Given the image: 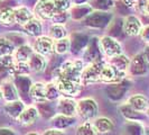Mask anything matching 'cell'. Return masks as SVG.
Instances as JSON below:
<instances>
[{"mask_svg":"<svg viewBox=\"0 0 149 135\" xmlns=\"http://www.w3.org/2000/svg\"><path fill=\"white\" fill-rule=\"evenodd\" d=\"M83 69H84V62L82 60L65 61L60 68H57V70L54 73V77H61L74 82L82 83L81 75Z\"/></svg>","mask_w":149,"mask_h":135,"instance_id":"obj_1","label":"cell"},{"mask_svg":"<svg viewBox=\"0 0 149 135\" xmlns=\"http://www.w3.org/2000/svg\"><path fill=\"white\" fill-rule=\"evenodd\" d=\"M113 19V15L110 11H102V10H93L84 20L83 25L93 28V30H103L107 28Z\"/></svg>","mask_w":149,"mask_h":135,"instance_id":"obj_2","label":"cell"},{"mask_svg":"<svg viewBox=\"0 0 149 135\" xmlns=\"http://www.w3.org/2000/svg\"><path fill=\"white\" fill-rule=\"evenodd\" d=\"M99 105L93 98H83L76 103V115L83 120H93L97 116Z\"/></svg>","mask_w":149,"mask_h":135,"instance_id":"obj_3","label":"cell"},{"mask_svg":"<svg viewBox=\"0 0 149 135\" xmlns=\"http://www.w3.org/2000/svg\"><path fill=\"white\" fill-rule=\"evenodd\" d=\"M100 61H104V55L101 50L100 39L93 37L89 39V43L83 50V62L90 64Z\"/></svg>","mask_w":149,"mask_h":135,"instance_id":"obj_4","label":"cell"},{"mask_svg":"<svg viewBox=\"0 0 149 135\" xmlns=\"http://www.w3.org/2000/svg\"><path fill=\"white\" fill-rule=\"evenodd\" d=\"M53 82L56 84L57 89L60 90L61 95L65 97L74 98L80 95L81 89H82V83L74 82L71 80H67L61 77H54Z\"/></svg>","mask_w":149,"mask_h":135,"instance_id":"obj_5","label":"cell"},{"mask_svg":"<svg viewBox=\"0 0 149 135\" xmlns=\"http://www.w3.org/2000/svg\"><path fill=\"white\" fill-rule=\"evenodd\" d=\"M127 73L131 77H143L149 73V62L146 60L142 53L136 54L130 59V64Z\"/></svg>","mask_w":149,"mask_h":135,"instance_id":"obj_6","label":"cell"},{"mask_svg":"<svg viewBox=\"0 0 149 135\" xmlns=\"http://www.w3.org/2000/svg\"><path fill=\"white\" fill-rule=\"evenodd\" d=\"M100 45L101 50L105 59H111L116 55H119L122 53V45L119 41L113 36L107 35L100 38Z\"/></svg>","mask_w":149,"mask_h":135,"instance_id":"obj_7","label":"cell"},{"mask_svg":"<svg viewBox=\"0 0 149 135\" xmlns=\"http://www.w3.org/2000/svg\"><path fill=\"white\" fill-rule=\"evenodd\" d=\"M105 61H100V62H94L86 64L84 67L81 75V82L82 84H93V83L100 81V72L101 69L104 65Z\"/></svg>","mask_w":149,"mask_h":135,"instance_id":"obj_8","label":"cell"},{"mask_svg":"<svg viewBox=\"0 0 149 135\" xmlns=\"http://www.w3.org/2000/svg\"><path fill=\"white\" fill-rule=\"evenodd\" d=\"M56 11L53 0H38L34 7V16L39 20H51Z\"/></svg>","mask_w":149,"mask_h":135,"instance_id":"obj_9","label":"cell"},{"mask_svg":"<svg viewBox=\"0 0 149 135\" xmlns=\"http://www.w3.org/2000/svg\"><path fill=\"white\" fill-rule=\"evenodd\" d=\"M126 75L127 73H122V72L117 71L110 63L105 62L104 65L101 69V72H100V81L109 83V84L119 83L122 82L126 79Z\"/></svg>","mask_w":149,"mask_h":135,"instance_id":"obj_10","label":"cell"},{"mask_svg":"<svg viewBox=\"0 0 149 135\" xmlns=\"http://www.w3.org/2000/svg\"><path fill=\"white\" fill-rule=\"evenodd\" d=\"M142 22L136 15H128L122 20V30L128 36H138L141 32Z\"/></svg>","mask_w":149,"mask_h":135,"instance_id":"obj_11","label":"cell"},{"mask_svg":"<svg viewBox=\"0 0 149 135\" xmlns=\"http://www.w3.org/2000/svg\"><path fill=\"white\" fill-rule=\"evenodd\" d=\"M34 51L42 55H51L54 53V39L48 35H40L36 37L34 43Z\"/></svg>","mask_w":149,"mask_h":135,"instance_id":"obj_12","label":"cell"},{"mask_svg":"<svg viewBox=\"0 0 149 135\" xmlns=\"http://www.w3.org/2000/svg\"><path fill=\"white\" fill-rule=\"evenodd\" d=\"M76 103L73 98L61 96L57 99L56 109L58 114L66 115V116H76Z\"/></svg>","mask_w":149,"mask_h":135,"instance_id":"obj_13","label":"cell"},{"mask_svg":"<svg viewBox=\"0 0 149 135\" xmlns=\"http://www.w3.org/2000/svg\"><path fill=\"white\" fill-rule=\"evenodd\" d=\"M39 117V112L36 106H28L25 107V109L19 115V117L17 118L18 123L24 126H29L36 123V120Z\"/></svg>","mask_w":149,"mask_h":135,"instance_id":"obj_14","label":"cell"},{"mask_svg":"<svg viewBox=\"0 0 149 135\" xmlns=\"http://www.w3.org/2000/svg\"><path fill=\"white\" fill-rule=\"evenodd\" d=\"M93 11V8L91 7L90 4L86 5H79V6H72L71 9L68 10L70 14V18H72L73 20H77V22H82Z\"/></svg>","mask_w":149,"mask_h":135,"instance_id":"obj_15","label":"cell"},{"mask_svg":"<svg viewBox=\"0 0 149 135\" xmlns=\"http://www.w3.org/2000/svg\"><path fill=\"white\" fill-rule=\"evenodd\" d=\"M29 98L36 104L46 103L47 99L45 96V83L44 82H35L31 84L29 90Z\"/></svg>","mask_w":149,"mask_h":135,"instance_id":"obj_16","label":"cell"},{"mask_svg":"<svg viewBox=\"0 0 149 135\" xmlns=\"http://www.w3.org/2000/svg\"><path fill=\"white\" fill-rule=\"evenodd\" d=\"M127 103L134 108V110L142 112V114L146 112V110H147V108H148L149 106L148 98L146 97V96H143V95H141V94H136L134 96H131L128 99Z\"/></svg>","mask_w":149,"mask_h":135,"instance_id":"obj_17","label":"cell"},{"mask_svg":"<svg viewBox=\"0 0 149 135\" xmlns=\"http://www.w3.org/2000/svg\"><path fill=\"white\" fill-rule=\"evenodd\" d=\"M76 122L75 116H66V115H62L57 114L54 115L51 120V124L54 128H58V129H65V128L72 126Z\"/></svg>","mask_w":149,"mask_h":135,"instance_id":"obj_18","label":"cell"},{"mask_svg":"<svg viewBox=\"0 0 149 135\" xmlns=\"http://www.w3.org/2000/svg\"><path fill=\"white\" fill-rule=\"evenodd\" d=\"M28 65L30 68V71L31 72H43L46 67H47V60L44 55L39 54V53L34 52L33 55L30 56L29 61H28Z\"/></svg>","mask_w":149,"mask_h":135,"instance_id":"obj_19","label":"cell"},{"mask_svg":"<svg viewBox=\"0 0 149 135\" xmlns=\"http://www.w3.org/2000/svg\"><path fill=\"white\" fill-rule=\"evenodd\" d=\"M1 95L2 98L9 103V101H15L19 99V94H18V90L16 88L15 83L11 82V81H5V82L1 84Z\"/></svg>","mask_w":149,"mask_h":135,"instance_id":"obj_20","label":"cell"},{"mask_svg":"<svg viewBox=\"0 0 149 135\" xmlns=\"http://www.w3.org/2000/svg\"><path fill=\"white\" fill-rule=\"evenodd\" d=\"M108 63H110L117 71L122 72V73H127L128 68H129V64H130V59L126 54L121 53L119 55H116L111 59H109Z\"/></svg>","mask_w":149,"mask_h":135,"instance_id":"obj_21","label":"cell"},{"mask_svg":"<svg viewBox=\"0 0 149 135\" xmlns=\"http://www.w3.org/2000/svg\"><path fill=\"white\" fill-rule=\"evenodd\" d=\"M25 103L22 101L20 99L18 100H15V101H9V103H6V105L3 106V109L9 117L14 118V120H17L19 117V115L22 114V112L25 109Z\"/></svg>","mask_w":149,"mask_h":135,"instance_id":"obj_22","label":"cell"},{"mask_svg":"<svg viewBox=\"0 0 149 135\" xmlns=\"http://www.w3.org/2000/svg\"><path fill=\"white\" fill-rule=\"evenodd\" d=\"M70 41H71V50L74 54H76L84 50V47L89 43V37L82 33H75L71 36Z\"/></svg>","mask_w":149,"mask_h":135,"instance_id":"obj_23","label":"cell"},{"mask_svg":"<svg viewBox=\"0 0 149 135\" xmlns=\"http://www.w3.org/2000/svg\"><path fill=\"white\" fill-rule=\"evenodd\" d=\"M34 47H31L28 44H22L19 45L14 52V58L16 62H24V63H28L30 56L33 55Z\"/></svg>","mask_w":149,"mask_h":135,"instance_id":"obj_24","label":"cell"},{"mask_svg":"<svg viewBox=\"0 0 149 135\" xmlns=\"http://www.w3.org/2000/svg\"><path fill=\"white\" fill-rule=\"evenodd\" d=\"M22 28L25 30V32L27 34H29L30 36H34V37H38L42 35V32H43V24L42 20H39L38 18L34 17L31 18L29 22H27L25 25H22Z\"/></svg>","mask_w":149,"mask_h":135,"instance_id":"obj_25","label":"cell"},{"mask_svg":"<svg viewBox=\"0 0 149 135\" xmlns=\"http://www.w3.org/2000/svg\"><path fill=\"white\" fill-rule=\"evenodd\" d=\"M92 122H93V125L97 129V132L100 134L110 133L114 127L113 122L108 117H97V118H94Z\"/></svg>","mask_w":149,"mask_h":135,"instance_id":"obj_26","label":"cell"},{"mask_svg":"<svg viewBox=\"0 0 149 135\" xmlns=\"http://www.w3.org/2000/svg\"><path fill=\"white\" fill-rule=\"evenodd\" d=\"M34 13L29 8L20 6V7L15 8V22L19 25H25L27 22H29L31 18H34Z\"/></svg>","mask_w":149,"mask_h":135,"instance_id":"obj_27","label":"cell"},{"mask_svg":"<svg viewBox=\"0 0 149 135\" xmlns=\"http://www.w3.org/2000/svg\"><path fill=\"white\" fill-rule=\"evenodd\" d=\"M119 112H121V115H122L127 120L140 122V120H142V116H143L142 112H137V110H134V108L129 105L128 103H125V104L120 105Z\"/></svg>","mask_w":149,"mask_h":135,"instance_id":"obj_28","label":"cell"},{"mask_svg":"<svg viewBox=\"0 0 149 135\" xmlns=\"http://www.w3.org/2000/svg\"><path fill=\"white\" fill-rule=\"evenodd\" d=\"M15 78V86L18 90V94L22 96H29V90L33 82L28 78V75H18Z\"/></svg>","mask_w":149,"mask_h":135,"instance_id":"obj_29","label":"cell"},{"mask_svg":"<svg viewBox=\"0 0 149 135\" xmlns=\"http://www.w3.org/2000/svg\"><path fill=\"white\" fill-rule=\"evenodd\" d=\"M126 90H127L126 86L121 84V82L111 83L108 87V89H107V94H108V96H109L110 99H112V100H118V99L123 97Z\"/></svg>","mask_w":149,"mask_h":135,"instance_id":"obj_30","label":"cell"},{"mask_svg":"<svg viewBox=\"0 0 149 135\" xmlns=\"http://www.w3.org/2000/svg\"><path fill=\"white\" fill-rule=\"evenodd\" d=\"M9 75L13 77H18V75H28L31 72L28 63L24 62H15L14 65L8 69Z\"/></svg>","mask_w":149,"mask_h":135,"instance_id":"obj_31","label":"cell"},{"mask_svg":"<svg viewBox=\"0 0 149 135\" xmlns=\"http://www.w3.org/2000/svg\"><path fill=\"white\" fill-rule=\"evenodd\" d=\"M145 127L140 122L127 120L125 125V135H143Z\"/></svg>","mask_w":149,"mask_h":135,"instance_id":"obj_32","label":"cell"},{"mask_svg":"<svg viewBox=\"0 0 149 135\" xmlns=\"http://www.w3.org/2000/svg\"><path fill=\"white\" fill-rule=\"evenodd\" d=\"M48 36L53 38L54 41L61 39V38H65L67 37V30L64 25L52 24L49 30H48Z\"/></svg>","mask_w":149,"mask_h":135,"instance_id":"obj_33","label":"cell"},{"mask_svg":"<svg viewBox=\"0 0 149 135\" xmlns=\"http://www.w3.org/2000/svg\"><path fill=\"white\" fill-rule=\"evenodd\" d=\"M0 22L3 26H11L15 24V9L14 8H3L0 11Z\"/></svg>","mask_w":149,"mask_h":135,"instance_id":"obj_34","label":"cell"},{"mask_svg":"<svg viewBox=\"0 0 149 135\" xmlns=\"http://www.w3.org/2000/svg\"><path fill=\"white\" fill-rule=\"evenodd\" d=\"M71 51V41L68 37L54 41V53L63 55Z\"/></svg>","mask_w":149,"mask_h":135,"instance_id":"obj_35","label":"cell"},{"mask_svg":"<svg viewBox=\"0 0 149 135\" xmlns=\"http://www.w3.org/2000/svg\"><path fill=\"white\" fill-rule=\"evenodd\" d=\"M15 44L7 37H0V58L11 55L15 52Z\"/></svg>","mask_w":149,"mask_h":135,"instance_id":"obj_36","label":"cell"},{"mask_svg":"<svg viewBox=\"0 0 149 135\" xmlns=\"http://www.w3.org/2000/svg\"><path fill=\"white\" fill-rule=\"evenodd\" d=\"M97 132L92 120H84L79 125L76 129V135H97Z\"/></svg>","mask_w":149,"mask_h":135,"instance_id":"obj_37","label":"cell"},{"mask_svg":"<svg viewBox=\"0 0 149 135\" xmlns=\"http://www.w3.org/2000/svg\"><path fill=\"white\" fill-rule=\"evenodd\" d=\"M45 96L47 101H53V100H57L62 96L60 90L57 89L56 84L53 82L45 83Z\"/></svg>","mask_w":149,"mask_h":135,"instance_id":"obj_38","label":"cell"},{"mask_svg":"<svg viewBox=\"0 0 149 135\" xmlns=\"http://www.w3.org/2000/svg\"><path fill=\"white\" fill-rule=\"evenodd\" d=\"M93 10H102V11H109L111 8L114 7L113 0H90L89 2Z\"/></svg>","mask_w":149,"mask_h":135,"instance_id":"obj_39","label":"cell"},{"mask_svg":"<svg viewBox=\"0 0 149 135\" xmlns=\"http://www.w3.org/2000/svg\"><path fill=\"white\" fill-rule=\"evenodd\" d=\"M70 18L68 11H56L54 16L52 17L51 22L53 24H58V25H64L67 22V19Z\"/></svg>","mask_w":149,"mask_h":135,"instance_id":"obj_40","label":"cell"},{"mask_svg":"<svg viewBox=\"0 0 149 135\" xmlns=\"http://www.w3.org/2000/svg\"><path fill=\"white\" fill-rule=\"evenodd\" d=\"M57 11H68L73 6L71 0H53Z\"/></svg>","mask_w":149,"mask_h":135,"instance_id":"obj_41","label":"cell"},{"mask_svg":"<svg viewBox=\"0 0 149 135\" xmlns=\"http://www.w3.org/2000/svg\"><path fill=\"white\" fill-rule=\"evenodd\" d=\"M38 112H39V114H42L43 116H45V117H52L53 116L52 108L48 105H46V103H43L40 106H38Z\"/></svg>","mask_w":149,"mask_h":135,"instance_id":"obj_42","label":"cell"},{"mask_svg":"<svg viewBox=\"0 0 149 135\" xmlns=\"http://www.w3.org/2000/svg\"><path fill=\"white\" fill-rule=\"evenodd\" d=\"M136 8L140 9V11L143 15L149 16V0H140Z\"/></svg>","mask_w":149,"mask_h":135,"instance_id":"obj_43","label":"cell"},{"mask_svg":"<svg viewBox=\"0 0 149 135\" xmlns=\"http://www.w3.org/2000/svg\"><path fill=\"white\" fill-rule=\"evenodd\" d=\"M42 135H66V133L64 132V129H58V128H47L45 129L44 133Z\"/></svg>","mask_w":149,"mask_h":135,"instance_id":"obj_44","label":"cell"},{"mask_svg":"<svg viewBox=\"0 0 149 135\" xmlns=\"http://www.w3.org/2000/svg\"><path fill=\"white\" fill-rule=\"evenodd\" d=\"M139 35H140L141 39L146 43V44H149V25L142 26L141 32H140Z\"/></svg>","mask_w":149,"mask_h":135,"instance_id":"obj_45","label":"cell"},{"mask_svg":"<svg viewBox=\"0 0 149 135\" xmlns=\"http://www.w3.org/2000/svg\"><path fill=\"white\" fill-rule=\"evenodd\" d=\"M118 1L129 8H136L137 5L139 4V0H118Z\"/></svg>","mask_w":149,"mask_h":135,"instance_id":"obj_46","label":"cell"},{"mask_svg":"<svg viewBox=\"0 0 149 135\" xmlns=\"http://www.w3.org/2000/svg\"><path fill=\"white\" fill-rule=\"evenodd\" d=\"M0 135H16V133L9 128H0Z\"/></svg>","mask_w":149,"mask_h":135,"instance_id":"obj_47","label":"cell"},{"mask_svg":"<svg viewBox=\"0 0 149 135\" xmlns=\"http://www.w3.org/2000/svg\"><path fill=\"white\" fill-rule=\"evenodd\" d=\"M72 1V4L74 5V6H79V5H86V4H89L90 0H71Z\"/></svg>","mask_w":149,"mask_h":135,"instance_id":"obj_48","label":"cell"},{"mask_svg":"<svg viewBox=\"0 0 149 135\" xmlns=\"http://www.w3.org/2000/svg\"><path fill=\"white\" fill-rule=\"evenodd\" d=\"M143 56L146 58V60L149 62V44H147L146 46H145V49H143Z\"/></svg>","mask_w":149,"mask_h":135,"instance_id":"obj_49","label":"cell"},{"mask_svg":"<svg viewBox=\"0 0 149 135\" xmlns=\"http://www.w3.org/2000/svg\"><path fill=\"white\" fill-rule=\"evenodd\" d=\"M143 135H149V127L145 128V132H143Z\"/></svg>","mask_w":149,"mask_h":135,"instance_id":"obj_50","label":"cell"},{"mask_svg":"<svg viewBox=\"0 0 149 135\" xmlns=\"http://www.w3.org/2000/svg\"><path fill=\"white\" fill-rule=\"evenodd\" d=\"M145 114H146V115L149 117V106H148V108H147V110H146V112H145Z\"/></svg>","mask_w":149,"mask_h":135,"instance_id":"obj_51","label":"cell"},{"mask_svg":"<svg viewBox=\"0 0 149 135\" xmlns=\"http://www.w3.org/2000/svg\"><path fill=\"white\" fill-rule=\"evenodd\" d=\"M26 135H39V134H37V133H28V134Z\"/></svg>","mask_w":149,"mask_h":135,"instance_id":"obj_52","label":"cell"},{"mask_svg":"<svg viewBox=\"0 0 149 135\" xmlns=\"http://www.w3.org/2000/svg\"><path fill=\"white\" fill-rule=\"evenodd\" d=\"M2 98V95H1V90H0V99Z\"/></svg>","mask_w":149,"mask_h":135,"instance_id":"obj_53","label":"cell"},{"mask_svg":"<svg viewBox=\"0 0 149 135\" xmlns=\"http://www.w3.org/2000/svg\"><path fill=\"white\" fill-rule=\"evenodd\" d=\"M139 1H140V0H139Z\"/></svg>","mask_w":149,"mask_h":135,"instance_id":"obj_54","label":"cell"}]
</instances>
